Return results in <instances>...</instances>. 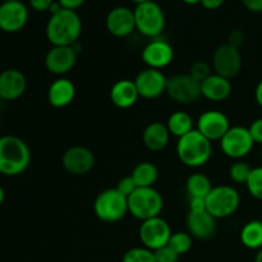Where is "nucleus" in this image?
Instances as JSON below:
<instances>
[{"label": "nucleus", "instance_id": "1", "mask_svg": "<svg viewBox=\"0 0 262 262\" xmlns=\"http://www.w3.org/2000/svg\"><path fill=\"white\" fill-rule=\"evenodd\" d=\"M82 20L76 10L60 9L46 25V37L53 46H72L78 42Z\"/></svg>", "mask_w": 262, "mask_h": 262}, {"label": "nucleus", "instance_id": "31", "mask_svg": "<svg viewBox=\"0 0 262 262\" xmlns=\"http://www.w3.org/2000/svg\"><path fill=\"white\" fill-rule=\"evenodd\" d=\"M251 171H252V168L247 163L241 160L235 161L229 168V178L237 184H246L250 178Z\"/></svg>", "mask_w": 262, "mask_h": 262}, {"label": "nucleus", "instance_id": "45", "mask_svg": "<svg viewBox=\"0 0 262 262\" xmlns=\"http://www.w3.org/2000/svg\"><path fill=\"white\" fill-rule=\"evenodd\" d=\"M4 200H5V192H4V188H3V187L0 186V205H2L3 202H4Z\"/></svg>", "mask_w": 262, "mask_h": 262}, {"label": "nucleus", "instance_id": "48", "mask_svg": "<svg viewBox=\"0 0 262 262\" xmlns=\"http://www.w3.org/2000/svg\"><path fill=\"white\" fill-rule=\"evenodd\" d=\"M7 2H20V0H3V3H7Z\"/></svg>", "mask_w": 262, "mask_h": 262}, {"label": "nucleus", "instance_id": "40", "mask_svg": "<svg viewBox=\"0 0 262 262\" xmlns=\"http://www.w3.org/2000/svg\"><path fill=\"white\" fill-rule=\"evenodd\" d=\"M242 4L247 8L248 10L253 13L262 12V0H241Z\"/></svg>", "mask_w": 262, "mask_h": 262}, {"label": "nucleus", "instance_id": "17", "mask_svg": "<svg viewBox=\"0 0 262 262\" xmlns=\"http://www.w3.org/2000/svg\"><path fill=\"white\" fill-rule=\"evenodd\" d=\"M28 20V9L22 2H7L0 5V30L18 32Z\"/></svg>", "mask_w": 262, "mask_h": 262}, {"label": "nucleus", "instance_id": "35", "mask_svg": "<svg viewBox=\"0 0 262 262\" xmlns=\"http://www.w3.org/2000/svg\"><path fill=\"white\" fill-rule=\"evenodd\" d=\"M115 188H117L120 193L124 194L125 197H129L130 194H132L133 192L137 189V186H136V183H135V181H133L132 177L128 176V177H124V178L120 179V181L118 182V184Z\"/></svg>", "mask_w": 262, "mask_h": 262}, {"label": "nucleus", "instance_id": "11", "mask_svg": "<svg viewBox=\"0 0 262 262\" xmlns=\"http://www.w3.org/2000/svg\"><path fill=\"white\" fill-rule=\"evenodd\" d=\"M212 68L215 73L227 79H233L242 69V54L239 49L229 43H223L212 55Z\"/></svg>", "mask_w": 262, "mask_h": 262}, {"label": "nucleus", "instance_id": "44", "mask_svg": "<svg viewBox=\"0 0 262 262\" xmlns=\"http://www.w3.org/2000/svg\"><path fill=\"white\" fill-rule=\"evenodd\" d=\"M253 262H262V248H261V250L257 251V253H256L255 261H253Z\"/></svg>", "mask_w": 262, "mask_h": 262}, {"label": "nucleus", "instance_id": "23", "mask_svg": "<svg viewBox=\"0 0 262 262\" xmlns=\"http://www.w3.org/2000/svg\"><path fill=\"white\" fill-rule=\"evenodd\" d=\"M140 99L135 81L120 79L110 89V100L119 109H129Z\"/></svg>", "mask_w": 262, "mask_h": 262}, {"label": "nucleus", "instance_id": "8", "mask_svg": "<svg viewBox=\"0 0 262 262\" xmlns=\"http://www.w3.org/2000/svg\"><path fill=\"white\" fill-rule=\"evenodd\" d=\"M165 94L177 104H194L202 97L201 82L196 81L188 73L177 74L171 78H168Z\"/></svg>", "mask_w": 262, "mask_h": 262}, {"label": "nucleus", "instance_id": "38", "mask_svg": "<svg viewBox=\"0 0 262 262\" xmlns=\"http://www.w3.org/2000/svg\"><path fill=\"white\" fill-rule=\"evenodd\" d=\"M188 206H189V211L191 212L206 211V201H205V199H200V197L189 199Z\"/></svg>", "mask_w": 262, "mask_h": 262}, {"label": "nucleus", "instance_id": "7", "mask_svg": "<svg viewBox=\"0 0 262 262\" xmlns=\"http://www.w3.org/2000/svg\"><path fill=\"white\" fill-rule=\"evenodd\" d=\"M135 12L136 30L146 37L156 38L165 28V14L158 3L147 2L137 4Z\"/></svg>", "mask_w": 262, "mask_h": 262}, {"label": "nucleus", "instance_id": "13", "mask_svg": "<svg viewBox=\"0 0 262 262\" xmlns=\"http://www.w3.org/2000/svg\"><path fill=\"white\" fill-rule=\"evenodd\" d=\"M61 165L72 176H86L95 166V155L84 146H72L61 156Z\"/></svg>", "mask_w": 262, "mask_h": 262}, {"label": "nucleus", "instance_id": "4", "mask_svg": "<svg viewBox=\"0 0 262 262\" xmlns=\"http://www.w3.org/2000/svg\"><path fill=\"white\" fill-rule=\"evenodd\" d=\"M163 209V196L154 187L137 188L128 197V211L141 222L160 216Z\"/></svg>", "mask_w": 262, "mask_h": 262}, {"label": "nucleus", "instance_id": "36", "mask_svg": "<svg viewBox=\"0 0 262 262\" xmlns=\"http://www.w3.org/2000/svg\"><path fill=\"white\" fill-rule=\"evenodd\" d=\"M248 130H250L251 136H252L253 142L262 145V118L253 120L250 127H248Z\"/></svg>", "mask_w": 262, "mask_h": 262}, {"label": "nucleus", "instance_id": "21", "mask_svg": "<svg viewBox=\"0 0 262 262\" xmlns=\"http://www.w3.org/2000/svg\"><path fill=\"white\" fill-rule=\"evenodd\" d=\"M74 97H76V86L71 79L64 77L55 79L48 90L49 104L56 109L71 105Z\"/></svg>", "mask_w": 262, "mask_h": 262}, {"label": "nucleus", "instance_id": "47", "mask_svg": "<svg viewBox=\"0 0 262 262\" xmlns=\"http://www.w3.org/2000/svg\"><path fill=\"white\" fill-rule=\"evenodd\" d=\"M133 3H136V5L137 4H142V3H147V2H152V0H132Z\"/></svg>", "mask_w": 262, "mask_h": 262}, {"label": "nucleus", "instance_id": "3", "mask_svg": "<svg viewBox=\"0 0 262 262\" xmlns=\"http://www.w3.org/2000/svg\"><path fill=\"white\" fill-rule=\"evenodd\" d=\"M177 155L181 163L189 168H201L211 159L212 142L197 129L178 138Z\"/></svg>", "mask_w": 262, "mask_h": 262}, {"label": "nucleus", "instance_id": "6", "mask_svg": "<svg viewBox=\"0 0 262 262\" xmlns=\"http://www.w3.org/2000/svg\"><path fill=\"white\" fill-rule=\"evenodd\" d=\"M206 201V211L215 219H225L234 214L241 205V196L232 186H217L211 189Z\"/></svg>", "mask_w": 262, "mask_h": 262}, {"label": "nucleus", "instance_id": "12", "mask_svg": "<svg viewBox=\"0 0 262 262\" xmlns=\"http://www.w3.org/2000/svg\"><path fill=\"white\" fill-rule=\"evenodd\" d=\"M168 78L159 69L145 68L136 76L135 84L140 97L146 100H155L166 92Z\"/></svg>", "mask_w": 262, "mask_h": 262}, {"label": "nucleus", "instance_id": "41", "mask_svg": "<svg viewBox=\"0 0 262 262\" xmlns=\"http://www.w3.org/2000/svg\"><path fill=\"white\" fill-rule=\"evenodd\" d=\"M84 3V0H59V4L61 5L63 9H69V10H76L79 7H82Z\"/></svg>", "mask_w": 262, "mask_h": 262}, {"label": "nucleus", "instance_id": "19", "mask_svg": "<svg viewBox=\"0 0 262 262\" xmlns=\"http://www.w3.org/2000/svg\"><path fill=\"white\" fill-rule=\"evenodd\" d=\"M27 81L18 69H5L0 73V99L17 100L25 94Z\"/></svg>", "mask_w": 262, "mask_h": 262}, {"label": "nucleus", "instance_id": "39", "mask_svg": "<svg viewBox=\"0 0 262 262\" xmlns=\"http://www.w3.org/2000/svg\"><path fill=\"white\" fill-rule=\"evenodd\" d=\"M54 0H30V5L36 12H46L50 9Z\"/></svg>", "mask_w": 262, "mask_h": 262}, {"label": "nucleus", "instance_id": "22", "mask_svg": "<svg viewBox=\"0 0 262 262\" xmlns=\"http://www.w3.org/2000/svg\"><path fill=\"white\" fill-rule=\"evenodd\" d=\"M232 82L216 73H212L201 82V94L209 101L220 102L227 100L232 94Z\"/></svg>", "mask_w": 262, "mask_h": 262}, {"label": "nucleus", "instance_id": "33", "mask_svg": "<svg viewBox=\"0 0 262 262\" xmlns=\"http://www.w3.org/2000/svg\"><path fill=\"white\" fill-rule=\"evenodd\" d=\"M189 76L193 77L196 81L202 82L207 78L209 76H211V67L204 60H199L196 63L192 64L191 69H189Z\"/></svg>", "mask_w": 262, "mask_h": 262}, {"label": "nucleus", "instance_id": "37", "mask_svg": "<svg viewBox=\"0 0 262 262\" xmlns=\"http://www.w3.org/2000/svg\"><path fill=\"white\" fill-rule=\"evenodd\" d=\"M245 42V33L239 30H233L228 36V43L239 49Z\"/></svg>", "mask_w": 262, "mask_h": 262}, {"label": "nucleus", "instance_id": "2", "mask_svg": "<svg viewBox=\"0 0 262 262\" xmlns=\"http://www.w3.org/2000/svg\"><path fill=\"white\" fill-rule=\"evenodd\" d=\"M30 163V147L22 138L10 135L0 137V173L3 176H19Z\"/></svg>", "mask_w": 262, "mask_h": 262}, {"label": "nucleus", "instance_id": "46", "mask_svg": "<svg viewBox=\"0 0 262 262\" xmlns=\"http://www.w3.org/2000/svg\"><path fill=\"white\" fill-rule=\"evenodd\" d=\"M186 4H197V3H201V0H182Z\"/></svg>", "mask_w": 262, "mask_h": 262}, {"label": "nucleus", "instance_id": "5", "mask_svg": "<svg viewBox=\"0 0 262 262\" xmlns=\"http://www.w3.org/2000/svg\"><path fill=\"white\" fill-rule=\"evenodd\" d=\"M94 212L99 220L104 223H118L127 215L128 197L120 193L117 188H109L100 192L94 202Z\"/></svg>", "mask_w": 262, "mask_h": 262}, {"label": "nucleus", "instance_id": "10", "mask_svg": "<svg viewBox=\"0 0 262 262\" xmlns=\"http://www.w3.org/2000/svg\"><path fill=\"white\" fill-rule=\"evenodd\" d=\"M219 142L223 154L234 160H241V159L246 158L255 146L248 128L241 127V125L230 127L227 135Z\"/></svg>", "mask_w": 262, "mask_h": 262}, {"label": "nucleus", "instance_id": "34", "mask_svg": "<svg viewBox=\"0 0 262 262\" xmlns=\"http://www.w3.org/2000/svg\"><path fill=\"white\" fill-rule=\"evenodd\" d=\"M155 258L156 262H177L179 258V255L174 250H171L169 246L160 248V250L155 251Z\"/></svg>", "mask_w": 262, "mask_h": 262}, {"label": "nucleus", "instance_id": "42", "mask_svg": "<svg viewBox=\"0 0 262 262\" xmlns=\"http://www.w3.org/2000/svg\"><path fill=\"white\" fill-rule=\"evenodd\" d=\"M225 0H201L202 7L209 10H215L224 4Z\"/></svg>", "mask_w": 262, "mask_h": 262}, {"label": "nucleus", "instance_id": "26", "mask_svg": "<svg viewBox=\"0 0 262 262\" xmlns=\"http://www.w3.org/2000/svg\"><path fill=\"white\" fill-rule=\"evenodd\" d=\"M241 242L248 250H261L262 248V222L251 220L241 230Z\"/></svg>", "mask_w": 262, "mask_h": 262}, {"label": "nucleus", "instance_id": "9", "mask_svg": "<svg viewBox=\"0 0 262 262\" xmlns=\"http://www.w3.org/2000/svg\"><path fill=\"white\" fill-rule=\"evenodd\" d=\"M171 234L173 232H171L170 225L161 216L145 220L138 230L140 241L142 242L143 247L154 252L168 246Z\"/></svg>", "mask_w": 262, "mask_h": 262}, {"label": "nucleus", "instance_id": "29", "mask_svg": "<svg viewBox=\"0 0 262 262\" xmlns=\"http://www.w3.org/2000/svg\"><path fill=\"white\" fill-rule=\"evenodd\" d=\"M192 235L189 233L186 232H177L173 233L169 239L168 246L171 248V250L176 251L179 256L181 255H186L187 252H189L192 248Z\"/></svg>", "mask_w": 262, "mask_h": 262}, {"label": "nucleus", "instance_id": "32", "mask_svg": "<svg viewBox=\"0 0 262 262\" xmlns=\"http://www.w3.org/2000/svg\"><path fill=\"white\" fill-rule=\"evenodd\" d=\"M122 262H156V258L154 251L146 247H135L124 253Z\"/></svg>", "mask_w": 262, "mask_h": 262}, {"label": "nucleus", "instance_id": "25", "mask_svg": "<svg viewBox=\"0 0 262 262\" xmlns=\"http://www.w3.org/2000/svg\"><path fill=\"white\" fill-rule=\"evenodd\" d=\"M130 177L135 181L137 188H148V187H154V184L158 181L159 169L155 164L150 161H142L133 168Z\"/></svg>", "mask_w": 262, "mask_h": 262}, {"label": "nucleus", "instance_id": "43", "mask_svg": "<svg viewBox=\"0 0 262 262\" xmlns=\"http://www.w3.org/2000/svg\"><path fill=\"white\" fill-rule=\"evenodd\" d=\"M255 99L256 102L262 107V79L257 83L255 89Z\"/></svg>", "mask_w": 262, "mask_h": 262}, {"label": "nucleus", "instance_id": "18", "mask_svg": "<svg viewBox=\"0 0 262 262\" xmlns=\"http://www.w3.org/2000/svg\"><path fill=\"white\" fill-rule=\"evenodd\" d=\"M106 30L115 37H127L136 30L135 12L127 7H117L106 15Z\"/></svg>", "mask_w": 262, "mask_h": 262}, {"label": "nucleus", "instance_id": "27", "mask_svg": "<svg viewBox=\"0 0 262 262\" xmlns=\"http://www.w3.org/2000/svg\"><path fill=\"white\" fill-rule=\"evenodd\" d=\"M169 132L171 136L181 138L183 136L188 135L189 132L194 129L193 128V119L191 115L186 112H176L168 118L166 123Z\"/></svg>", "mask_w": 262, "mask_h": 262}, {"label": "nucleus", "instance_id": "28", "mask_svg": "<svg viewBox=\"0 0 262 262\" xmlns=\"http://www.w3.org/2000/svg\"><path fill=\"white\" fill-rule=\"evenodd\" d=\"M212 188L214 187H212L211 181L202 173L191 174L186 182V191L189 199H193V197L206 199Z\"/></svg>", "mask_w": 262, "mask_h": 262}, {"label": "nucleus", "instance_id": "30", "mask_svg": "<svg viewBox=\"0 0 262 262\" xmlns=\"http://www.w3.org/2000/svg\"><path fill=\"white\" fill-rule=\"evenodd\" d=\"M247 191L253 199L262 201V166H256L252 168L247 183Z\"/></svg>", "mask_w": 262, "mask_h": 262}, {"label": "nucleus", "instance_id": "24", "mask_svg": "<svg viewBox=\"0 0 262 262\" xmlns=\"http://www.w3.org/2000/svg\"><path fill=\"white\" fill-rule=\"evenodd\" d=\"M170 136L166 124H163L161 122H152L143 130L142 142L147 150L159 152L169 145Z\"/></svg>", "mask_w": 262, "mask_h": 262}, {"label": "nucleus", "instance_id": "16", "mask_svg": "<svg viewBox=\"0 0 262 262\" xmlns=\"http://www.w3.org/2000/svg\"><path fill=\"white\" fill-rule=\"evenodd\" d=\"M141 56H142L143 63L147 66V68L161 71L173 61L174 50L173 46L168 41L155 38L143 48Z\"/></svg>", "mask_w": 262, "mask_h": 262}, {"label": "nucleus", "instance_id": "14", "mask_svg": "<svg viewBox=\"0 0 262 262\" xmlns=\"http://www.w3.org/2000/svg\"><path fill=\"white\" fill-rule=\"evenodd\" d=\"M197 130L209 141H220L228 130L230 129V123L227 115L219 110H207L202 113L197 120Z\"/></svg>", "mask_w": 262, "mask_h": 262}, {"label": "nucleus", "instance_id": "15", "mask_svg": "<svg viewBox=\"0 0 262 262\" xmlns=\"http://www.w3.org/2000/svg\"><path fill=\"white\" fill-rule=\"evenodd\" d=\"M77 53L73 46H53L45 55V67L51 74L64 76L74 68Z\"/></svg>", "mask_w": 262, "mask_h": 262}, {"label": "nucleus", "instance_id": "20", "mask_svg": "<svg viewBox=\"0 0 262 262\" xmlns=\"http://www.w3.org/2000/svg\"><path fill=\"white\" fill-rule=\"evenodd\" d=\"M187 229L193 238L210 239L216 233V219L207 211L188 212Z\"/></svg>", "mask_w": 262, "mask_h": 262}]
</instances>
